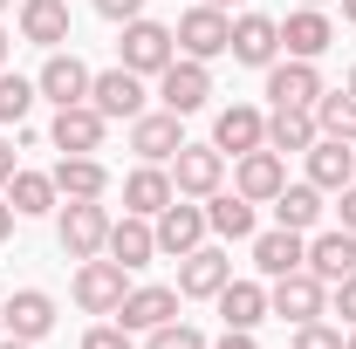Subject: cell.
<instances>
[{
    "mask_svg": "<svg viewBox=\"0 0 356 349\" xmlns=\"http://www.w3.org/2000/svg\"><path fill=\"white\" fill-rule=\"evenodd\" d=\"M124 295H131V267L103 261V254L76 267V308H83V315H117Z\"/></svg>",
    "mask_w": 356,
    "mask_h": 349,
    "instance_id": "cell-4",
    "label": "cell"
},
{
    "mask_svg": "<svg viewBox=\"0 0 356 349\" xmlns=\"http://www.w3.org/2000/svg\"><path fill=\"white\" fill-rule=\"evenodd\" d=\"M48 329H55V295H42V288H14V302H7V336L42 343Z\"/></svg>",
    "mask_w": 356,
    "mask_h": 349,
    "instance_id": "cell-23",
    "label": "cell"
},
{
    "mask_svg": "<svg viewBox=\"0 0 356 349\" xmlns=\"http://www.w3.org/2000/svg\"><path fill=\"white\" fill-rule=\"evenodd\" d=\"M172 185H178V199H213V192L226 185V151L220 144H178Z\"/></svg>",
    "mask_w": 356,
    "mask_h": 349,
    "instance_id": "cell-6",
    "label": "cell"
},
{
    "mask_svg": "<svg viewBox=\"0 0 356 349\" xmlns=\"http://www.w3.org/2000/svg\"><path fill=\"white\" fill-rule=\"evenodd\" d=\"M0 7H7V0H0Z\"/></svg>",
    "mask_w": 356,
    "mask_h": 349,
    "instance_id": "cell-52",
    "label": "cell"
},
{
    "mask_svg": "<svg viewBox=\"0 0 356 349\" xmlns=\"http://www.w3.org/2000/svg\"><path fill=\"white\" fill-rule=\"evenodd\" d=\"M172 315H178V288H131L124 308H117V322H124V329H144V336H151L158 322H172Z\"/></svg>",
    "mask_w": 356,
    "mask_h": 349,
    "instance_id": "cell-26",
    "label": "cell"
},
{
    "mask_svg": "<svg viewBox=\"0 0 356 349\" xmlns=\"http://www.w3.org/2000/svg\"><path fill=\"white\" fill-rule=\"evenodd\" d=\"M288 185V165H281V151H247L240 165H233V192L240 199H254V206H274V192Z\"/></svg>",
    "mask_w": 356,
    "mask_h": 349,
    "instance_id": "cell-14",
    "label": "cell"
},
{
    "mask_svg": "<svg viewBox=\"0 0 356 349\" xmlns=\"http://www.w3.org/2000/svg\"><path fill=\"white\" fill-rule=\"evenodd\" d=\"M35 96H42V89L28 83V76H7V69H0V124H21V117L35 110Z\"/></svg>",
    "mask_w": 356,
    "mask_h": 349,
    "instance_id": "cell-34",
    "label": "cell"
},
{
    "mask_svg": "<svg viewBox=\"0 0 356 349\" xmlns=\"http://www.w3.org/2000/svg\"><path fill=\"white\" fill-rule=\"evenodd\" d=\"M343 349H356V329H350V336H343Z\"/></svg>",
    "mask_w": 356,
    "mask_h": 349,
    "instance_id": "cell-49",
    "label": "cell"
},
{
    "mask_svg": "<svg viewBox=\"0 0 356 349\" xmlns=\"http://www.w3.org/2000/svg\"><path fill=\"white\" fill-rule=\"evenodd\" d=\"M206 7H240V0H206Z\"/></svg>",
    "mask_w": 356,
    "mask_h": 349,
    "instance_id": "cell-48",
    "label": "cell"
},
{
    "mask_svg": "<svg viewBox=\"0 0 356 349\" xmlns=\"http://www.w3.org/2000/svg\"><path fill=\"white\" fill-rule=\"evenodd\" d=\"M89 103H96V110H103L110 124H117V117L131 124V117H144V76L117 62V69H103V76H89Z\"/></svg>",
    "mask_w": 356,
    "mask_h": 349,
    "instance_id": "cell-9",
    "label": "cell"
},
{
    "mask_svg": "<svg viewBox=\"0 0 356 349\" xmlns=\"http://www.w3.org/2000/svg\"><path fill=\"white\" fill-rule=\"evenodd\" d=\"M267 96H274V110H315V96H322L315 62H302V55L274 62V69H267Z\"/></svg>",
    "mask_w": 356,
    "mask_h": 349,
    "instance_id": "cell-12",
    "label": "cell"
},
{
    "mask_svg": "<svg viewBox=\"0 0 356 349\" xmlns=\"http://www.w3.org/2000/svg\"><path fill=\"white\" fill-rule=\"evenodd\" d=\"M302 158H309V185H322V192H343V185L356 178V151L336 144V137H315Z\"/></svg>",
    "mask_w": 356,
    "mask_h": 349,
    "instance_id": "cell-24",
    "label": "cell"
},
{
    "mask_svg": "<svg viewBox=\"0 0 356 349\" xmlns=\"http://www.w3.org/2000/svg\"><path fill=\"white\" fill-rule=\"evenodd\" d=\"M21 42L62 48L69 42V0H21Z\"/></svg>",
    "mask_w": 356,
    "mask_h": 349,
    "instance_id": "cell-25",
    "label": "cell"
},
{
    "mask_svg": "<svg viewBox=\"0 0 356 349\" xmlns=\"http://www.w3.org/2000/svg\"><path fill=\"white\" fill-rule=\"evenodd\" d=\"M55 240H62L69 261H96L103 240H110V213H103V199H69L62 219H55Z\"/></svg>",
    "mask_w": 356,
    "mask_h": 349,
    "instance_id": "cell-2",
    "label": "cell"
},
{
    "mask_svg": "<svg viewBox=\"0 0 356 349\" xmlns=\"http://www.w3.org/2000/svg\"><path fill=\"white\" fill-rule=\"evenodd\" d=\"M172 199H178V185H172L165 165H137V172L124 178V213H137V219H158Z\"/></svg>",
    "mask_w": 356,
    "mask_h": 349,
    "instance_id": "cell-18",
    "label": "cell"
},
{
    "mask_svg": "<svg viewBox=\"0 0 356 349\" xmlns=\"http://www.w3.org/2000/svg\"><path fill=\"white\" fill-rule=\"evenodd\" d=\"M336 206H343V226H350V233H356V178H350V185H343V192H336Z\"/></svg>",
    "mask_w": 356,
    "mask_h": 349,
    "instance_id": "cell-41",
    "label": "cell"
},
{
    "mask_svg": "<svg viewBox=\"0 0 356 349\" xmlns=\"http://www.w3.org/2000/svg\"><path fill=\"white\" fill-rule=\"evenodd\" d=\"M83 349H131V329H124V322H96L83 336Z\"/></svg>",
    "mask_w": 356,
    "mask_h": 349,
    "instance_id": "cell-38",
    "label": "cell"
},
{
    "mask_svg": "<svg viewBox=\"0 0 356 349\" xmlns=\"http://www.w3.org/2000/svg\"><path fill=\"white\" fill-rule=\"evenodd\" d=\"M343 21H350V28H356V0H343Z\"/></svg>",
    "mask_w": 356,
    "mask_h": 349,
    "instance_id": "cell-45",
    "label": "cell"
},
{
    "mask_svg": "<svg viewBox=\"0 0 356 349\" xmlns=\"http://www.w3.org/2000/svg\"><path fill=\"white\" fill-rule=\"evenodd\" d=\"M226 281H233V261H226L220 247H192L178 261V295H192V302H213Z\"/></svg>",
    "mask_w": 356,
    "mask_h": 349,
    "instance_id": "cell-15",
    "label": "cell"
},
{
    "mask_svg": "<svg viewBox=\"0 0 356 349\" xmlns=\"http://www.w3.org/2000/svg\"><path fill=\"white\" fill-rule=\"evenodd\" d=\"M55 178L48 172H14L7 178V206H14V219H42V213H55Z\"/></svg>",
    "mask_w": 356,
    "mask_h": 349,
    "instance_id": "cell-31",
    "label": "cell"
},
{
    "mask_svg": "<svg viewBox=\"0 0 356 349\" xmlns=\"http://www.w3.org/2000/svg\"><path fill=\"white\" fill-rule=\"evenodd\" d=\"M151 233H158V254H178V261H185L192 247H206V233H213V226H206V206H192V199H172L165 213L151 219Z\"/></svg>",
    "mask_w": 356,
    "mask_h": 349,
    "instance_id": "cell-10",
    "label": "cell"
},
{
    "mask_svg": "<svg viewBox=\"0 0 356 349\" xmlns=\"http://www.w3.org/2000/svg\"><path fill=\"white\" fill-rule=\"evenodd\" d=\"M274 219L295 226V233H315V226H322V185H309V178H302V185H281V192H274Z\"/></svg>",
    "mask_w": 356,
    "mask_h": 349,
    "instance_id": "cell-28",
    "label": "cell"
},
{
    "mask_svg": "<svg viewBox=\"0 0 356 349\" xmlns=\"http://www.w3.org/2000/svg\"><path fill=\"white\" fill-rule=\"evenodd\" d=\"M178 124H185V117H172V110H144V117H131V151L144 158V165H172L178 144H185Z\"/></svg>",
    "mask_w": 356,
    "mask_h": 349,
    "instance_id": "cell-11",
    "label": "cell"
},
{
    "mask_svg": "<svg viewBox=\"0 0 356 349\" xmlns=\"http://www.w3.org/2000/svg\"><path fill=\"white\" fill-rule=\"evenodd\" d=\"M48 178H55V192H62V199H103V192H110L103 158H62Z\"/></svg>",
    "mask_w": 356,
    "mask_h": 349,
    "instance_id": "cell-30",
    "label": "cell"
},
{
    "mask_svg": "<svg viewBox=\"0 0 356 349\" xmlns=\"http://www.w3.org/2000/svg\"><path fill=\"white\" fill-rule=\"evenodd\" d=\"M226 55L247 62V69H274V55H281V21H267V14H240Z\"/></svg>",
    "mask_w": 356,
    "mask_h": 349,
    "instance_id": "cell-13",
    "label": "cell"
},
{
    "mask_svg": "<svg viewBox=\"0 0 356 349\" xmlns=\"http://www.w3.org/2000/svg\"><path fill=\"white\" fill-rule=\"evenodd\" d=\"M206 349H261V343H254V329H226L220 343H206Z\"/></svg>",
    "mask_w": 356,
    "mask_h": 349,
    "instance_id": "cell-40",
    "label": "cell"
},
{
    "mask_svg": "<svg viewBox=\"0 0 356 349\" xmlns=\"http://www.w3.org/2000/svg\"><path fill=\"white\" fill-rule=\"evenodd\" d=\"M103 131H110V117L96 110V103H69V110H55V151L62 158H96L103 151Z\"/></svg>",
    "mask_w": 356,
    "mask_h": 349,
    "instance_id": "cell-8",
    "label": "cell"
},
{
    "mask_svg": "<svg viewBox=\"0 0 356 349\" xmlns=\"http://www.w3.org/2000/svg\"><path fill=\"white\" fill-rule=\"evenodd\" d=\"M144 349H206V336H199V329H192V322H158V329H151V343Z\"/></svg>",
    "mask_w": 356,
    "mask_h": 349,
    "instance_id": "cell-35",
    "label": "cell"
},
{
    "mask_svg": "<svg viewBox=\"0 0 356 349\" xmlns=\"http://www.w3.org/2000/svg\"><path fill=\"white\" fill-rule=\"evenodd\" d=\"M267 315H281V322H315V315H329V281H315L309 267L281 274V281L267 288Z\"/></svg>",
    "mask_w": 356,
    "mask_h": 349,
    "instance_id": "cell-5",
    "label": "cell"
},
{
    "mask_svg": "<svg viewBox=\"0 0 356 349\" xmlns=\"http://www.w3.org/2000/svg\"><path fill=\"white\" fill-rule=\"evenodd\" d=\"M96 14H103V21H137L144 0H96Z\"/></svg>",
    "mask_w": 356,
    "mask_h": 349,
    "instance_id": "cell-39",
    "label": "cell"
},
{
    "mask_svg": "<svg viewBox=\"0 0 356 349\" xmlns=\"http://www.w3.org/2000/svg\"><path fill=\"white\" fill-rule=\"evenodd\" d=\"M350 151H356V144H350Z\"/></svg>",
    "mask_w": 356,
    "mask_h": 349,
    "instance_id": "cell-53",
    "label": "cell"
},
{
    "mask_svg": "<svg viewBox=\"0 0 356 349\" xmlns=\"http://www.w3.org/2000/svg\"><path fill=\"white\" fill-rule=\"evenodd\" d=\"M315 131L336 137V144H356V96L350 89H322L315 96Z\"/></svg>",
    "mask_w": 356,
    "mask_h": 349,
    "instance_id": "cell-32",
    "label": "cell"
},
{
    "mask_svg": "<svg viewBox=\"0 0 356 349\" xmlns=\"http://www.w3.org/2000/svg\"><path fill=\"white\" fill-rule=\"evenodd\" d=\"M172 55H178V35L165 28V21H124V42H117V62L124 69H137V76H165L172 69Z\"/></svg>",
    "mask_w": 356,
    "mask_h": 349,
    "instance_id": "cell-1",
    "label": "cell"
},
{
    "mask_svg": "<svg viewBox=\"0 0 356 349\" xmlns=\"http://www.w3.org/2000/svg\"><path fill=\"white\" fill-rule=\"evenodd\" d=\"M35 89H42L55 110H69V103H89V69L76 62V55H62V48H55V55L42 62V76H35Z\"/></svg>",
    "mask_w": 356,
    "mask_h": 349,
    "instance_id": "cell-19",
    "label": "cell"
},
{
    "mask_svg": "<svg viewBox=\"0 0 356 349\" xmlns=\"http://www.w3.org/2000/svg\"><path fill=\"white\" fill-rule=\"evenodd\" d=\"M329 315H343L356 329V274H343V281H329Z\"/></svg>",
    "mask_w": 356,
    "mask_h": 349,
    "instance_id": "cell-37",
    "label": "cell"
},
{
    "mask_svg": "<svg viewBox=\"0 0 356 349\" xmlns=\"http://www.w3.org/2000/svg\"><path fill=\"white\" fill-rule=\"evenodd\" d=\"M343 89H350V96H356V69H350V83H343Z\"/></svg>",
    "mask_w": 356,
    "mask_h": 349,
    "instance_id": "cell-50",
    "label": "cell"
},
{
    "mask_svg": "<svg viewBox=\"0 0 356 349\" xmlns=\"http://www.w3.org/2000/svg\"><path fill=\"white\" fill-rule=\"evenodd\" d=\"M172 35H178V55H192V62H213V55H226V42H233V14L199 0V7H185V14H178Z\"/></svg>",
    "mask_w": 356,
    "mask_h": 349,
    "instance_id": "cell-3",
    "label": "cell"
},
{
    "mask_svg": "<svg viewBox=\"0 0 356 349\" xmlns=\"http://www.w3.org/2000/svg\"><path fill=\"white\" fill-rule=\"evenodd\" d=\"M302 7H322V0H302Z\"/></svg>",
    "mask_w": 356,
    "mask_h": 349,
    "instance_id": "cell-51",
    "label": "cell"
},
{
    "mask_svg": "<svg viewBox=\"0 0 356 349\" xmlns=\"http://www.w3.org/2000/svg\"><path fill=\"white\" fill-rule=\"evenodd\" d=\"M254 267H261L267 281H281V274L309 267V240H302L295 226H274V233H254Z\"/></svg>",
    "mask_w": 356,
    "mask_h": 349,
    "instance_id": "cell-17",
    "label": "cell"
},
{
    "mask_svg": "<svg viewBox=\"0 0 356 349\" xmlns=\"http://www.w3.org/2000/svg\"><path fill=\"white\" fill-rule=\"evenodd\" d=\"M206 96H213V69L192 55H172V69L158 76V103L172 117H192V110H206Z\"/></svg>",
    "mask_w": 356,
    "mask_h": 349,
    "instance_id": "cell-7",
    "label": "cell"
},
{
    "mask_svg": "<svg viewBox=\"0 0 356 349\" xmlns=\"http://www.w3.org/2000/svg\"><path fill=\"white\" fill-rule=\"evenodd\" d=\"M315 110H274L267 117V151H309L315 144Z\"/></svg>",
    "mask_w": 356,
    "mask_h": 349,
    "instance_id": "cell-33",
    "label": "cell"
},
{
    "mask_svg": "<svg viewBox=\"0 0 356 349\" xmlns=\"http://www.w3.org/2000/svg\"><path fill=\"white\" fill-rule=\"evenodd\" d=\"M309 274H315V281H343V274H356V233H350V226H329V233L309 240Z\"/></svg>",
    "mask_w": 356,
    "mask_h": 349,
    "instance_id": "cell-22",
    "label": "cell"
},
{
    "mask_svg": "<svg viewBox=\"0 0 356 349\" xmlns=\"http://www.w3.org/2000/svg\"><path fill=\"white\" fill-rule=\"evenodd\" d=\"M0 69H7V28H0Z\"/></svg>",
    "mask_w": 356,
    "mask_h": 349,
    "instance_id": "cell-46",
    "label": "cell"
},
{
    "mask_svg": "<svg viewBox=\"0 0 356 349\" xmlns=\"http://www.w3.org/2000/svg\"><path fill=\"white\" fill-rule=\"evenodd\" d=\"M213 144H220L226 158H247V151L267 144V117L254 103H233V110H220V124H213Z\"/></svg>",
    "mask_w": 356,
    "mask_h": 349,
    "instance_id": "cell-20",
    "label": "cell"
},
{
    "mask_svg": "<svg viewBox=\"0 0 356 349\" xmlns=\"http://www.w3.org/2000/svg\"><path fill=\"white\" fill-rule=\"evenodd\" d=\"M7 233H14V206L0 199V240H7Z\"/></svg>",
    "mask_w": 356,
    "mask_h": 349,
    "instance_id": "cell-43",
    "label": "cell"
},
{
    "mask_svg": "<svg viewBox=\"0 0 356 349\" xmlns=\"http://www.w3.org/2000/svg\"><path fill=\"white\" fill-rule=\"evenodd\" d=\"M206 226L220 233V240H254L261 226H254V199H240V192H213L206 199Z\"/></svg>",
    "mask_w": 356,
    "mask_h": 349,
    "instance_id": "cell-29",
    "label": "cell"
},
{
    "mask_svg": "<svg viewBox=\"0 0 356 349\" xmlns=\"http://www.w3.org/2000/svg\"><path fill=\"white\" fill-rule=\"evenodd\" d=\"M0 336H7V302H0Z\"/></svg>",
    "mask_w": 356,
    "mask_h": 349,
    "instance_id": "cell-47",
    "label": "cell"
},
{
    "mask_svg": "<svg viewBox=\"0 0 356 349\" xmlns=\"http://www.w3.org/2000/svg\"><path fill=\"white\" fill-rule=\"evenodd\" d=\"M103 254L117 267H151L158 261V233H151V219H137V213H124V219H110V240H103Z\"/></svg>",
    "mask_w": 356,
    "mask_h": 349,
    "instance_id": "cell-16",
    "label": "cell"
},
{
    "mask_svg": "<svg viewBox=\"0 0 356 349\" xmlns=\"http://www.w3.org/2000/svg\"><path fill=\"white\" fill-rule=\"evenodd\" d=\"M21 172V165H14V144H7V137H0V185H7V178Z\"/></svg>",
    "mask_w": 356,
    "mask_h": 349,
    "instance_id": "cell-42",
    "label": "cell"
},
{
    "mask_svg": "<svg viewBox=\"0 0 356 349\" xmlns=\"http://www.w3.org/2000/svg\"><path fill=\"white\" fill-rule=\"evenodd\" d=\"M213 302H220L226 329H261V322H267V288H261V281H226Z\"/></svg>",
    "mask_w": 356,
    "mask_h": 349,
    "instance_id": "cell-27",
    "label": "cell"
},
{
    "mask_svg": "<svg viewBox=\"0 0 356 349\" xmlns=\"http://www.w3.org/2000/svg\"><path fill=\"white\" fill-rule=\"evenodd\" d=\"M288 349H343V329H329L322 315H315V322H295V343Z\"/></svg>",
    "mask_w": 356,
    "mask_h": 349,
    "instance_id": "cell-36",
    "label": "cell"
},
{
    "mask_svg": "<svg viewBox=\"0 0 356 349\" xmlns=\"http://www.w3.org/2000/svg\"><path fill=\"white\" fill-rule=\"evenodd\" d=\"M0 349H35V343H21V336H0Z\"/></svg>",
    "mask_w": 356,
    "mask_h": 349,
    "instance_id": "cell-44",
    "label": "cell"
},
{
    "mask_svg": "<svg viewBox=\"0 0 356 349\" xmlns=\"http://www.w3.org/2000/svg\"><path fill=\"white\" fill-rule=\"evenodd\" d=\"M329 42H336V28H329V14H322V7H295V14L281 21V48H288V55H302V62L329 55Z\"/></svg>",
    "mask_w": 356,
    "mask_h": 349,
    "instance_id": "cell-21",
    "label": "cell"
}]
</instances>
